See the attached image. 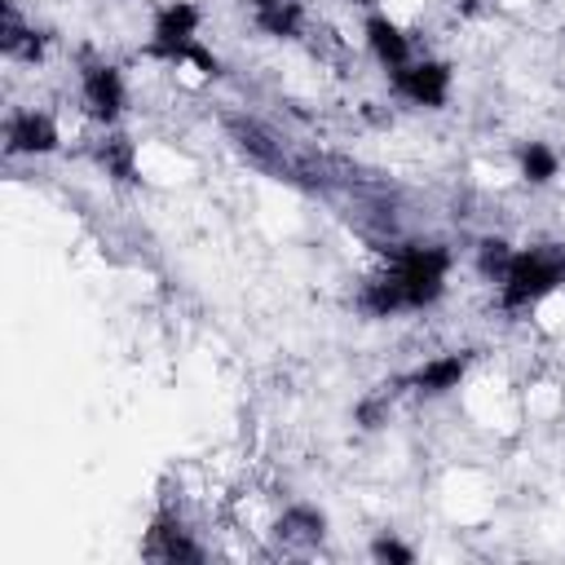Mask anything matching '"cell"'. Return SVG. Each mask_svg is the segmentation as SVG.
I'll list each match as a JSON object with an SVG mask.
<instances>
[{"instance_id": "6da1fadb", "label": "cell", "mask_w": 565, "mask_h": 565, "mask_svg": "<svg viewBox=\"0 0 565 565\" xmlns=\"http://www.w3.org/2000/svg\"><path fill=\"white\" fill-rule=\"evenodd\" d=\"M561 282H565V247L561 243L521 247V252H512V265L499 278V305L508 313H521V309L547 300Z\"/></svg>"}, {"instance_id": "7a4b0ae2", "label": "cell", "mask_w": 565, "mask_h": 565, "mask_svg": "<svg viewBox=\"0 0 565 565\" xmlns=\"http://www.w3.org/2000/svg\"><path fill=\"white\" fill-rule=\"evenodd\" d=\"M393 278L402 282V300L406 309H428L441 300L446 291V274H450V252L441 243H406L393 256Z\"/></svg>"}, {"instance_id": "3957f363", "label": "cell", "mask_w": 565, "mask_h": 565, "mask_svg": "<svg viewBox=\"0 0 565 565\" xmlns=\"http://www.w3.org/2000/svg\"><path fill=\"white\" fill-rule=\"evenodd\" d=\"M199 4L190 0H172L154 13V26H150V44H146V57L154 62H168V66H185L194 44H199Z\"/></svg>"}, {"instance_id": "277c9868", "label": "cell", "mask_w": 565, "mask_h": 565, "mask_svg": "<svg viewBox=\"0 0 565 565\" xmlns=\"http://www.w3.org/2000/svg\"><path fill=\"white\" fill-rule=\"evenodd\" d=\"M79 93H84V110L97 124H115L124 115V75L110 62H84L79 71Z\"/></svg>"}, {"instance_id": "5b68a950", "label": "cell", "mask_w": 565, "mask_h": 565, "mask_svg": "<svg viewBox=\"0 0 565 565\" xmlns=\"http://www.w3.org/2000/svg\"><path fill=\"white\" fill-rule=\"evenodd\" d=\"M393 88H397L406 102L437 110V106H446V97H450V66L437 62V57L406 62L402 71H393Z\"/></svg>"}, {"instance_id": "8992f818", "label": "cell", "mask_w": 565, "mask_h": 565, "mask_svg": "<svg viewBox=\"0 0 565 565\" xmlns=\"http://www.w3.org/2000/svg\"><path fill=\"white\" fill-rule=\"evenodd\" d=\"M141 552H146L150 561H168V565H181V561L199 565V561H203V547L185 534L181 516H177V512H168V508H163V512H154V521H150V534H146Z\"/></svg>"}, {"instance_id": "52a82bcc", "label": "cell", "mask_w": 565, "mask_h": 565, "mask_svg": "<svg viewBox=\"0 0 565 565\" xmlns=\"http://www.w3.org/2000/svg\"><path fill=\"white\" fill-rule=\"evenodd\" d=\"M57 124L44 110H13L4 119V150L9 154H53L57 150Z\"/></svg>"}, {"instance_id": "ba28073f", "label": "cell", "mask_w": 565, "mask_h": 565, "mask_svg": "<svg viewBox=\"0 0 565 565\" xmlns=\"http://www.w3.org/2000/svg\"><path fill=\"white\" fill-rule=\"evenodd\" d=\"M366 49L375 53V62L384 71H402L411 62V35L388 13H371L366 18Z\"/></svg>"}, {"instance_id": "9c48e42d", "label": "cell", "mask_w": 565, "mask_h": 565, "mask_svg": "<svg viewBox=\"0 0 565 565\" xmlns=\"http://www.w3.org/2000/svg\"><path fill=\"white\" fill-rule=\"evenodd\" d=\"M463 375H468V353H441V358L424 362L419 371H411L406 384H411L419 397H441V393L459 388Z\"/></svg>"}, {"instance_id": "30bf717a", "label": "cell", "mask_w": 565, "mask_h": 565, "mask_svg": "<svg viewBox=\"0 0 565 565\" xmlns=\"http://www.w3.org/2000/svg\"><path fill=\"white\" fill-rule=\"evenodd\" d=\"M0 53H4V57H18V62H40V57H44V35L31 31V26L18 18L13 0L0 4Z\"/></svg>"}, {"instance_id": "8fae6325", "label": "cell", "mask_w": 565, "mask_h": 565, "mask_svg": "<svg viewBox=\"0 0 565 565\" xmlns=\"http://www.w3.org/2000/svg\"><path fill=\"white\" fill-rule=\"evenodd\" d=\"M358 309H362L366 318H393V313L406 309V300H402V282L393 278V269H388V274H375V278L362 282V291H358Z\"/></svg>"}, {"instance_id": "7c38bea8", "label": "cell", "mask_w": 565, "mask_h": 565, "mask_svg": "<svg viewBox=\"0 0 565 565\" xmlns=\"http://www.w3.org/2000/svg\"><path fill=\"white\" fill-rule=\"evenodd\" d=\"M274 530H278L282 543L313 547V543H322V534H327V516H322L318 508H309V503H296V508H287V512L278 516Z\"/></svg>"}, {"instance_id": "4fadbf2b", "label": "cell", "mask_w": 565, "mask_h": 565, "mask_svg": "<svg viewBox=\"0 0 565 565\" xmlns=\"http://www.w3.org/2000/svg\"><path fill=\"white\" fill-rule=\"evenodd\" d=\"M97 163L106 168V177H115L124 185L137 181V146L124 132H110V137L97 141Z\"/></svg>"}, {"instance_id": "5bb4252c", "label": "cell", "mask_w": 565, "mask_h": 565, "mask_svg": "<svg viewBox=\"0 0 565 565\" xmlns=\"http://www.w3.org/2000/svg\"><path fill=\"white\" fill-rule=\"evenodd\" d=\"M300 4L296 0H274V4H265V9H256V26L265 31V35H274V40H296L300 35Z\"/></svg>"}, {"instance_id": "9a60e30c", "label": "cell", "mask_w": 565, "mask_h": 565, "mask_svg": "<svg viewBox=\"0 0 565 565\" xmlns=\"http://www.w3.org/2000/svg\"><path fill=\"white\" fill-rule=\"evenodd\" d=\"M516 163H521V177H525L530 185H547V181H556V172H561V159H556V150H552L547 141H525L521 154H516Z\"/></svg>"}, {"instance_id": "2e32d148", "label": "cell", "mask_w": 565, "mask_h": 565, "mask_svg": "<svg viewBox=\"0 0 565 565\" xmlns=\"http://www.w3.org/2000/svg\"><path fill=\"white\" fill-rule=\"evenodd\" d=\"M508 265H512V247L503 238H481L477 243V269H481V278L499 282L508 274Z\"/></svg>"}, {"instance_id": "e0dca14e", "label": "cell", "mask_w": 565, "mask_h": 565, "mask_svg": "<svg viewBox=\"0 0 565 565\" xmlns=\"http://www.w3.org/2000/svg\"><path fill=\"white\" fill-rule=\"evenodd\" d=\"M371 561H380V565H411V561H415V547H406V543L393 539V534H380V539L371 543Z\"/></svg>"}, {"instance_id": "ac0fdd59", "label": "cell", "mask_w": 565, "mask_h": 565, "mask_svg": "<svg viewBox=\"0 0 565 565\" xmlns=\"http://www.w3.org/2000/svg\"><path fill=\"white\" fill-rule=\"evenodd\" d=\"M388 415V393H375V397H362L358 402V411H353V419L362 424V428H380V419Z\"/></svg>"}, {"instance_id": "d6986e66", "label": "cell", "mask_w": 565, "mask_h": 565, "mask_svg": "<svg viewBox=\"0 0 565 565\" xmlns=\"http://www.w3.org/2000/svg\"><path fill=\"white\" fill-rule=\"evenodd\" d=\"M247 4H252V9H265V4H274V0H247Z\"/></svg>"}, {"instance_id": "ffe728a7", "label": "cell", "mask_w": 565, "mask_h": 565, "mask_svg": "<svg viewBox=\"0 0 565 565\" xmlns=\"http://www.w3.org/2000/svg\"><path fill=\"white\" fill-rule=\"evenodd\" d=\"M353 4H375V0H353Z\"/></svg>"}]
</instances>
